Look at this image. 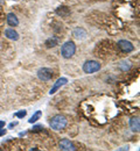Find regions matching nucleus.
<instances>
[{"mask_svg": "<svg viewBox=\"0 0 140 151\" xmlns=\"http://www.w3.org/2000/svg\"><path fill=\"white\" fill-rule=\"evenodd\" d=\"M67 119L63 116V115H55L50 119V128L54 129V130H63L65 127H67Z\"/></svg>", "mask_w": 140, "mask_h": 151, "instance_id": "obj_1", "label": "nucleus"}, {"mask_svg": "<svg viewBox=\"0 0 140 151\" xmlns=\"http://www.w3.org/2000/svg\"><path fill=\"white\" fill-rule=\"evenodd\" d=\"M76 52V44L73 42V41H68L65 42L62 48H61V55L63 58L68 59V58H71V57L75 55Z\"/></svg>", "mask_w": 140, "mask_h": 151, "instance_id": "obj_2", "label": "nucleus"}, {"mask_svg": "<svg viewBox=\"0 0 140 151\" xmlns=\"http://www.w3.org/2000/svg\"><path fill=\"white\" fill-rule=\"evenodd\" d=\"M100 70V64L97 60H88L83 64V71L85 73H95Z\"/></svg>", "mask_w": 140, "mask_h": 151, "instance_id": "obj_3", "label": "nucleus"}, {"mask_svg": "<svg viewBox=\"0 0 140 151\" xmlns=\"http://www.w3.org/2000/svg\"><path fill=\"white\" fill-rule=\"evenodd\" d=\"M117 45H118V48H119L123 52H126V54L132 52L134 50V45L130 41H126V40H120V41H118Z\"/></svg>", "mask_w": 140, "mask_h": 151, "instance_id": "obj_4", "label": "nucleus"}, {"mask_svg": "<svg viewBox=\"0 0 140 151\" xmlns=\"http://www.w3.org/2000/svg\"><path fill=\"white\" fill-rule=\"evenodd\" d=\"M38 77L42 81H49L53 78V71L48 68H42L38 71Z\"/></svg>", "mask_w": 140, "mask_h": 151, "instance_id": "obj_5", "label": "nucleus"}, {"mask_svg": "<svg viewBox=\"0 0 140 151\" xmlns=\"http://www.w3.org/2000/svg\"><path fill=\"white\" fill-rule=\"evenodd\" d=\"M59 147H60L61 150H64V151H75L77 150V148L75 147V144L70 141V139H68V138H64V139H62L60 142V144H59Z\"/></svg>", "mask_w": 140, "mask_h": 151, "instance_id": "obj_6", "label": "nucleus"}, {"mask_svg": "<svg viewBox=\"0 0 140 151\" xmlns=\"http://www.w3.org/2000/svg\"><path fill=\"white\" fill-rule=\"evenodd\" d=\"M67 83H68V79H67V78H60V79H57L56 83L54 84V86L52 87L49 94H54V93H56V91H59L61 87H62L63 85H65Z\"/></svg>", "mask_w": 140, "mask_h": 151, "instance_id": "obj_7", "label": "nucleus"}, {"mask_svg": "<svg viewBox=\"0 0 140 151\" xmlns=\"http://www.w3.org/2000/svg\"><path fill=\"white\" fill-rule=\"evenodd\" d=\"M6 21H7L8 26H11V27H17L19 24V19L17 18V15L14 13H8L6 17Z\"/></svg>", "mask_w": 140, "mask_h": 151, "instance_id": "obj_8", "label": "nucleus"}, {"mask_svg": "<svg viewBox=\"0 0 140 151\" xmlns=\"http://www.w3.org/2000/svg\"><path fill=\"white\" fill-rule=\"evenodd\" d=\"M130 127H131V130L134 132H139L140 129V122H139V117L138 116H134L130 120Z\"/></svg>", "mask_w": 140, "mask_h": 151, "instance_id": "obj_9", "label": "nucleus"}, {"mask_svg": "<svg viewBox=\"0 0 140 151\" xmlns=\"http://www.w3.org/2000/svg\"><path fill=\"white\" fill-rule=\"evenodd\" d=\"M5 36L7 38H9V40H12V41H18L19 40V34L12 28H7L5 30Z\"/></svg>", "mask_w": 140, "mask_h": 151, "instance_id": "obj_10", "label": "nucleus"}, {"mask_svg": "<svg viewBox=\"0 0 140 151\" xmlns=\"http://www.w3.org/2000/svg\"><path fill=\"white\" fill-rule=\"evenodd\" d=\"M59 42H60L59 37L52 36V37H49L46 41V45H47V48H54V47H56L59 44Z\"/></svg>", "mask_w": 140, "mask_h": 151, "instance_id": "obj_11", "label": "nucleus"}, {"mask_svg": "<svg viewBox=\"0 0 140 151\" xmlns=\"http://www.w3.org/2000/svg\"><path fill=\"white\" fill-rule=\"evenodd\" d=\"M74 36L78 40H83V38L86 37V32L83 29V28H76L74 30Z\"/></svg>", "mask_w": 140, "mask_h": 151, "instance_id": "obj_12", "label": "nucleus"}, {"mask_svg": "<svg viewBox=\"0 0 140 151\" xmlns=\"http://www.w3.org/2000/svg\"><path fill=\"white\" fill-rule=\"evenodd\" d=\"M56 14L60 15V17H67V15L70 14V9L68 7H64V6L63 7H59L56 9Z\"/></svg>", "mask_w": 140, "mask_h": 151, "instance_id": "obj_13", "label": "nucleus"}, {"mask_svg": "<svg viewBox=\"0 0 140 151\" xmlns=\"http://www.w3.org/2000/svg\"><path fill=\"white\" fill-rule=\"evenodd\" d=\"M41 115H42V112H41V111H38V112H35V113L32 115V117L28 120V122H29V123H35L38 120H40Z\"/></svg>", "mask_w": 140, "mask_h": 151, "instance_id": "obj_14", "label": "nucleus"}, {"mask_svg": "<svg viewBox=\"0 0 140 151\" xmlns=\"http://www.w3.org/2000/svg\"><path fill=\"white\" fill-rule=\"evenodd\" d=\"M26 114H27V111H20V112H18V113H15V116L19 117V119H22V117L26 116Z\"/></svg>", "mask_w": 140, "mask_h": 151, "instance_id": "obj_15", "label": "nucleus"}, {"mask_svg": "<svg viewBox=\"0 0 140 151\" xmlns=\"http://www.w3.org/2000/svg\"><path fill=\"white\" fill-rule=\"evenodd\" d=\"M41 129H43L42 126H35V127H33L32 132H39V130H41Z\"/></svg>", "mask_w": 140, "mask_h": 151, "instance_id": "obj_16", "label": "nucleus"}, {"mask_svg": "<svg viewBox=\"0 0 140 151\" xmlns=\"http://www.w3.org/2000/svg\"><path fill=\"white\" fill-rule=\"evenodd\" d=\"M18 124V122H12V123H9V126H8V129H12L13 127H15Z\"/></svg>", "mask_w": 140, "mask_h": 151, "instance_id": "obj_17", "label": "nucleus"}, {"mask_svg": "<svg viewBox=\"0 0 140 151\" xmlns=\"http://www.w3.org/2000/svg\"><path fill=\"white\" fill-rule=\"evenodd\" d=\"M5 127V121H0V129H2Z\"/></svg>", "mask_w": 140, "mask_h": 151, "instance_id": "obj_18", "label": "nucleus"}, {"mask_svg": "<svg viewBox=\"0 0 140 151\" xmlns=\"http://www.w3.org/2000/svg\"><path fill=\"white\" fill-rule=\"evenodd\" d=\"M5 134H6V130L4 129V130H1V132H0V136H4Z\"/></svg>", "mask_w": 140, "mask_h": 151, "instance_id": "obj_19", "label": "nucleus"}, {"mask_svg": "<svg viewBox=\"0 0 140 151\" xmlns=\"http://www.w3.org/2000/svg\"><path fill=\"white\" fill-rule=\"evenodd\" d=\"M2 4H4V0H0V6H1Z\"/></svg>", "mask_w": 140, "mask_h": 151, "instance_id": "obj_20", "label": "nucleus"}]
</instances>
